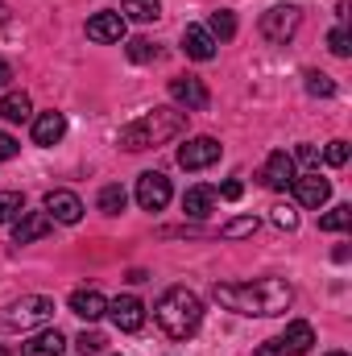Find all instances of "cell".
<instances>
[{
  "label": "cell",
  "mask_w": 352,
  "mask_h": 356,
  "mask_svg": "<svg viewBox=\"0 0 352 356\" xmlns=\"http://www.w3.org/2000/svg\"><path fill=\"white\" fill-rule=\"evenodd\" d=\"M182 50H186V58L207 63V58H216V38H211L203 25H186V29H182Z\"/></svg>",
  "instance_id": "obj_15"
},
{
  "label": "cell",
  "mask_w": 352,
  "mask_h": 356,
  "mask_svg": "<svg viewBox=\"0 0 352 356\" xmlns=\"http://www.w3.org/2000/svg\"><path fill=\"white\" fill-rule=\"evenodd\" d=\"M220 195H224V199H228V203H237V199H241V195H245V186H241V182H237V178H228V182H224V186H220Z\"/></svg>",
  "instance_id": "obj_34"
},
{
  "label": "cell",
  "mask_w": 352,
  "mask_h": 356,
  "mask_svg": "<svg viewBox=\"0 0 352 356\" xmlns=\"http://www.w3.org/2000/svg\"><path fill=\"white\" fill-rule=\"evenodd\" d=\"M273 224H278L282 232H294V228H298V211H294V207H273Z\"/></svg>",
  "instance_id": "obj_31"
},
{
  "label": "cell",
  "mask_w": 352,
  "mask_h": 356,
  "mask_svg": "<svg viewBox=\"0 0 352 356\" xmlns=\"http://www.w3.org/2000/svg\"><path fill=\"white\" fill-rule=\"evenodd\" d=\"M63 348H67V336L58 327H46L21 344V356H63Z\"/></svg>",
  "instance_id": "obj_17"
},
{
  "label": "cell",
  "mask_w": 352,
  "mask_h": 356,
  "mask_svg": "<svg viewBox=\"0 0 352 356\" xmlns=\"http://www.w3.org/2000/svg\"><path fill=\"white\" fill-rule=\"evenodd\" d=\"M166 91H170V99H175L182 112H203V108H207V99H211L207 88H203L195 75H178V79H170Z\"/></svg>",
  "instance_id": "obj_8"
},
{
  "label": "cell",
  "mask_w": 352,
  "mask_h": 356,
  "mask_svg": "<svg viewBox=\"0 0 352 356\" xmlns=\"http://www.w3.org/2000/svg\"><path fill=\"white\" fill-rule=\"evenodd\" d=\"M182 124H186V112L182 108H154V112H145V116H137L133 124L120 129V149H129V154L154 149V145L178 137Z\"/></svg>",
  "instance_id": "obj_2"
},
{
  "label": "cell",
  "mask_w": 352,
  "mask_h": 356,
  "mask_svg": "<svg viewBox=\"0 0 352 356\" xmlns=\"http://www.w3.org/2000/svg\"><path fill=\"white\" fill-rule=\"evenodd\" d=\"M298 25H303V13L294 4H278V8L262 13V38L273 42V46H286L298 33Z\"/></svg>",
  "instance_id": "obj_5"
},
{
  "label": "cell",
  "mask_w": 352,
  "mask_h": 356,
  "mask_svg": "<svg viewBox=\"0 0 352 356\" xmlns=\"http://www.w3.org/2000/svg\"><path fill=\"white\" fill-rule=\"evenodd\" d=\"M154 319H158V327H162L170 340H191V336L199 332V323H203V302H199L195 290L170 286V290L158 298Z\"/></svg>",
  "instance_id": "obj_3"
},
{
  "label": "cell",
  "mask_w": 352,
  "mask_h": 356,
  "mask_svg": "<svg viewBox=\"0 0 352 356\" xmlns=\"http://www.w3.org/2000/svg\"><path fill=\"white\" fill-rule=\"evenodd\" d=\"M294 158L286 154V149H273L269 158H265V166H262V182L269 186V191H290L294 186Z\"/></svg>",
  "instance_id": "obj_10"
},
{
  "label": "cell",
  "mask_w": 352,
  "mask_h": 356,
  "mask_svg": "<svg viewBox=\"0 0 352 356\" xmlns=\"http://www.w3.org/2000/svg\"><path fill=\"white\" fill-rule=\"evenodd\" d=\"M303 79H307V91H311V95H319V99H328V95H336V83H332V79H328L323 71H307Z\"/></svg>",
  "instance_id": "obj_28"
},
{
  "label": "cell",
  "mask_w": 352,
  "mask_h": 356,
  "mask_svg": "<svg viewBox=\"0 0 352 356\" xmlns=\"http://www.w3.org/2000/svg\"><path fill=\"white\" fill-rule=\"evenodd\" d=\"M220 141L216 137H191L182 149H178V166L182 170H207V166H216L220 162Z\"/></svg>",
  "instance_id": "obj_6"
},
{
  "label": "cell",
  "mask_w": 352,
  "mask_h": 356,
  "mask_svg": "<svg viewBox=\"0 0 352 356\" xmlns=\"http://www.w3.org/2000/svg\"><path fill=\"white\" fill-rule=\"evenodd\" d=\"M46 216L50 220H58V224H79L83 220V203H79V195L75 191H46Z\"/></svg>",
  "instance_id": "obj_11"
},
{
  "label": "cell",
  "mask_w": 352,
  "mask_h": 356,
  "mask_svg": "<svg viewBox=\"0 0 352 356\" xmlns=\"http://www.w3.org/2000/svg\"><path fill=\"white\" fill-rule=\"evenodd\" d=\"M125 50H129V58H133V63H154V58L162 54V50H158V46L150 42V38H133V42H129Z\"/></svg>",
  "instance_id": "obj_27"
},
{
  "label": "cell",
  "mask_w": 352,
  "mask_h": 356,
  "mask_svg": "<svg viewBox=\"0 0 352 356\" xmlns=\"http://www.w3.org/2000/svg\"><path fill=\"white\" fill-rule=\"evenodd\" d=\"M108 315H112L116 332H141V327H145V302L133 298V294L112 298V302H108Z\"/></svg>",
  "instance_id": "obj_9"
},
{
  "label": "cell",
  "mask_w": 352,
  "mask_h": 356,
  "mask_svg": "<svg viewBox=\"0 0 352 356\" xmlns=\"http://www.w3.org/2000/svg\"><path fill=\"white\" fill-rule=\"evenodd\" d=\"M120 17H133V21L150 25V21L162 17V4H158V0H125V4H120Z\"/></svg>",
  "instance_id": "obj_23"
},
{
  "label": "cell",
  "mask_w": 352,
  "mask_h": 356,
  "mask_svg": "<svg viewBox=\"0 0 352 356\" xmlns=\"http://www.w3.org/2000/svg\"><path fill=\"white\" fill-rule=\"evenodd\" d=\"M8 79H13V67H8V63H4V58H0V88H4V83H8Z\"/></svg>",
  "instance_id": "obj_38"
},
{
  "label": "cell",
  "mask_w": 352,
  "mask_h": 356,
  "mask_svg": "<svg viewBox=\"0 0 352 356\" xmlns=\"http://www.w3.org/2000/svg\"><path fill=\"white\" fill-rule=\"evenodd\" d=\"M29 112H33V104H29V95H25V91H8V95H0V116H4L8 124L29 120Z\"/></svg>",
  "instance_id": "obj_21"
},
{
  "label": "cell",
  "mask_w": 352,
  "mask_h": 356,
  "mask_svg": "<svg viewBox=\"0 0 352 356\" xmlns=\"http://www.w3.org/2000/svg\"><path fill=\"white\" fill-rule=\"evenodd\" d=\"M88 38L91 42H104V46L108 42H120L125 38V17L120 13H95L88 21Z\"/></svg>",
  "instance_id": "obj_16"
},
{
  "label": "cell",
  "mask_w": 352,
  "mask_h": 356,
  "mask_svg": "<svg viewBox=\"0 0 352 356\" xmlns=\"http://www.w3.org/2000/svg\"><path fill=\"white\" fill-rule=\"evenodd\" d=\"M71 311L79 315V319H88V323H95L104 311H108V298L95 290V286H83V290H75L71 294Z\"/></svg>",
  "instance_id": "obj_18"
},
{
  "label": "cell",
  "mask_w": 352,
  "mask_h": 356,
  "mask_svg": "<svg viewBox=\"0 0 352 356\" xmlns=\"http://www.w3.org/2000/svg\"><path fill=\"white\" fill-rule=\"evenodd\" d=\"M50 228H54V220H50L46 211H21V216L13 220V245H33V241H42Z\"/></svg>",
  "instance_id": "obj_12"
},
{
  "label": "cell",
  "mask_w": 352,
  "mask_h": 356,
  "mask_svg": "<svg viewBox=\"0 0 352 356\" xmlns=\"http://www.w3.org/2000/svg\"><path fill=\"white\" fill-rule=\"evenodd\" d=\"M294 195H298L303 207H323V203L332 199V182L319 175V170H311V175L294 178Z\"/></svg>",
  "instance_id": "obj_13"
},
{
  "label": "cell",
  "mask_w": 352,
  "mask_h": 356,
  "mask_svg": "<svg viewBox=\"0 0 352 356\" xmlns=\"http://www.w3.org/2000/svg\"><path fill=\"white\" fill-rule=\"evenodd\" d=\"M75 348H79L83 356H95L99 348H104V336H99V332H83V336L75 340Z\"/></svg>",
  "instance_id": "obj_32"
},
{
  "label": "cell",
  "mask_w": 352,
  "mask_h": 356,
  "mask_svg": "<svg viewBox=\"0 0 352 356\" xmlns=\"http://www.w3.org/2000/svg\"><path fill=\"white\" fill-rule=\"evenodd\" d=\"M211 207H216V191H211V186H191V191L182 195V211H186L191 220H203Z\"/></svg>",
  "instance_id": "obj_20"
},
{
  "label": "cell",
  "mask_w": 352,
  "mask_h": 356,
  "mask_svg": "<svg viewBox=\"0 0 352 356\" xmlns=\"http://www.w3.org/2000/svg\"><path fill=\"white\" fill-rule=\"evenodd\" d=\"M311 344H315V327H311L307 319H294V323L278 336L282 356H303V353H311Z\"/></svg>",
  "instance_id": "obj_14"
},
{
  "label": "cell",
  "mask_w": 352,
  "mask_h": 356,
  "mask_svg": "<svg viewBox=\"0 0 352 356\" xmlns=\"http://www.w3.org/2000/svg\"><path fill=\"white\" fill-rule=\"evenodd\" d=\"M50 319H54V302L46 294H25L0 311V332H29V327L50 323Z\"/></svg>",
  "instance_id": "obj_4"
},
{
  "label": "cell",
  "mask_w": 352,
  "mask_h": 356,
  "mask_svg": "<svg viewBox=\"0 0 352 356\" xmlns=\"http://www.w3.org/2000/svg\"><path fill=\"white\" fill-rule=\"evenodd\" d=\"M211 298L220 307L237 311V315L269 319V315H286V307L294 302V290L282 277H257V282H245V286H211Z\"/></svg>",
  "instance_id": "obj_1"
},
{
  "label": "cell",
  "mask_w": 352,
  "mask_h": 356,
  "mask_svg": "<svg viewBox=\"0 0 352 356\" xmlns=\"http://www.w3.org/2000/svg\"><path fill=\"white\" fill-rule=\"evenodd\" d=\"M203 29L216 38V46H220V42H232V38H237V17H232V8H216Z\"/></svg>",
  "instance_id": "obj_22"
},
{
  "label": "cell",
  "mask_w": 352,
  "mask_h": 356,
  "mask_svg": "<svg viewBox=\"0 0 352 356\" xmlns=\"http://www.w3.org/2000/svg\"><path fill=\"white\" fill-rule=\"evenodd\" d=\"M349 224H352V207L349 203H336L328 216H319V228H323V232H344Z\"/></svg>",
  "instance_id": "obj_25"
},
{
  "label": "cell",
  "mask_w": 352,
  "mask_h": 356,
  "mask_svg": "<svg viewBox=\"0 0 352 356\" xmlns=\"http://www.w3.org/2000/svg\"><path fill=\"white\" fill-rule=\"evenodd\" d=\"M63 137H67V116L63 112H42L33 120V141L38 145H58Z\"/></svg>",
  "instance_id": "obj_19"
},
{
  "label": "cell",
  "mask_w": 352,
  "mask_h": 356,
  "mask_svg": "<svg viewBox=\"0 0 352 356\" xmlns=\"http://www.w3.org/2000/svg\"><path fill=\"white\" fill-rule=\"evenodd\" d=\"M328 46H332V54L349 58V54H352V38H349V29H344V25H336V29L328 33Z\"/></svg>",
  "instance_id": "obj_30"
},
{
  "label": "cell",
  "mask_w": 352,
  "mask_h": 356,
  "mask_svg": "<svg viewBox=\"0 0 352 356\" xmlns=\"http://www.w3.org/2000/svg\"><path fill=\"white\" fill-rule=\"evenodd\" d=\"M328 356H349V353H328Z\"/></svg>",
  "instance_id": "obj_39"
},
{
  "label": "cell",
  "mask_w": 352,
  "mask_h": 356,
  "mask_svg": "<svg viewBox=\"0 0 352 356\" xmlns=\"http://www.w3.org/2000/svg\"><path fill=\"white\" fill-rule=\"evenodd\" d=\"M298 162H307V166H319V149L303 141V145H298Z\"/></svg>",
  "instance_id": "obj_36"
},
{
  "label": "cell",
  "mask_w": 352,
  "mask_h": 356,
  "mask_svg": "<svg viewBox=\"0 0 352 356\" xmlns=\"http://www.w3.org/2000/svg\"><path fill=\"white\" fill-rule=\"evenodd\" d=\"M323 158H328V166H344V162H349V141H332V145L323 149Z\"/></svg>",
  "instance_id": "obj_33"
},
{
  "label": "cell",
  "mask_w": 352,
  "mask_h": 356,
  "mask_svg": "<svg viewBox=\"0 0 352 356\" xmlns=\"http://www.w3.org/2000/svg\"><path fill=\"white\" fill-rule=\"evenodd\" d=\"M253 232H257V216H241V220H232V224L224 228L228 241H241V236H253Z\"/></svg>",
  "instance_id": "obj_29"
},
{
  "label": "cell",
  "mask_w": 352,
  "mask_h": 356,
  "mask_svg": "<svg viewBox=\"0 0 352 356\" xmlns=\"http://www.w3.org/2000/svg\"><path fill=\"white\" fill-rule=\"evenodd\" d=\"M25 211V195L21 191H0V224H13Z\"/></svg>",
  "instance_id": "obj_26"
},
{
  "label": "cell",
  "mask_w": 352,
  "mask_h": 356,
  "mask_svg": "<svg viewBox=\"0 0 352 356\" xmlns=\"http://www.w3.org/2000/svg\"><path fill=\"white\" fill-rule=\"evenodd\" d=\"M257 356H282V348H278V340H269V344H262V348H257Z\"/></svg>",
  "instance_id": "obj_37"
},
{
  "label": "cell",
  "mask_w": 352,
  "mask_h": 356,
  "mask_svg": "<svg viewBox=\"0 0 352 356\" xmlns=\"http://www.w3.org/2000/svg\"><path fill=\"white\" fill-rule=\"evenodd\" d=\"M170 178L158 175V170H145V175L137 178V203H141V211H162L166 203H170Z\"/></svg>",
  "instance_id": "obj_7"
},
{
  "label": "cell",
  "mask_w": 352,
  "mask_h": 356,
  "mask_svg": "<svg viewBox=\"0 0 352 356\" xmlns=\"http://www.w3.org/2000/svg\"><path fill=\"white\" fill-rule=\"evenodd\" d=\"M17 149H21V145H17V141H13L8 133H0V162H8V158H17Z\"/></svg>",
  "instance_id": "obj_35"
},
{
  "label": "cell",
  "mask_w": 352,
  "mask_h": 356,
  "mask_svg": "<svg viewBox=\"0 0 352 356\" xmlns=\"http://www.w3.org/2000/svg\"><path fill=\"white\" fill-rule=\"evenodd\" d=\"M125 203H129L125 186H116V182H112V186H104V191H99V211H104V216H120V211H125Z\"/></svg>",
  "instance_id": "obj_24"
}]
</instances>
